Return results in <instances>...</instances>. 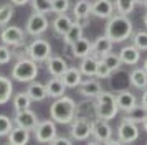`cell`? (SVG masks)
<instances>
[{
    "instance_id": "obj_1",
    "label": "cell",
    "mask_w": 147,
    "mask_h": 145,
    "mask_svg": "<svg viewBox=\"0 0 147 145\" xmlns=\"http://www.w3.org/2000/svg\"><path fill=\"white\" fill-rule=\"evenodd\" d=\"M134 33V23L129 20V17L114 13L111 18L107 20L104 35L107 38L113 40V43H122L132 36Z\"/></svg>"
},
{
    "instance_id": "obj_2",
    "label": "cell",
    "mask_w": 147,
    "mask_h": 145,
    "mask_svg": "<svg viewBox=\"0 0 147 145\" xmlns=\"http://www.w3.org/2000/svg\"><path fill=\"white\" fill-rule=\"evenodd\" d=\"M76 102L68 96L58 97L50 105V117L56 124H71L73 119L76 117Z\"/></svg>"
},
{
    "instance_id": "obj_3",
    "label": "cell",
    "mask_w": 147,
    "mask_h": 145,
    "mask_svg": "<svg viewBox=\"0 0 147 145\" xmlns=\"http://www.w3.org/2000/svg\"><path fill=\"white\" fill-rule=\"evenodd\" d=\"M119 112L116 96L109 91H102L94 101V114L98 119L102 120H113Z\"/></svg>"
},
{
    "instance_id": "obj_4",
    "label": "cell",
    "mask_w": 147,
    "mask_h": 145,
    "mask_svg": "<svg viewBox=\"0 0 147 145\" xmlns=\"http://www.w3.org/2000/svg\"><path fill=\"white\" fill-rule=\"evenodd\" d=\"M38 63H35L30 58H22L17 59L15 66L12 68L10 78L18 81V83H32L36 76H38Z\"/></svg>"
},
{
    "instance_id": "obj_5",
    "label": "cell",
    "mask_w": 147,
    "mask_h": 145,
    "mask_svg": "<svg viewBox=\"0 0 147 145\" xmlns=\"http://www.w3.org/2000/svg\"><path fill=\"white\" fill-rule=\"evenodd\" d=\"M51 56V45L45 38H36L28 45V58L35 63H45Z\"/></svg>"
},
{
    "instance_id": "obj_6",
    "label": "cell",
    "mask_w": 147,
    "mask_h": 145,
    "mask_svg": "<svg viewBox=\"0 0 147 145\" xmlns=\"http://www.w3.org/2000/svg\"><path fill=\"white\" fill-rule=\"evenodd\" d=\"M35 140L38 144H50L51 140L58 137V130H56V122L53 119H47V120H40L38 125L35 127Z\"/></svg>"
},
{
    "instance_id": "obj_7",
    "label": "cell",
    "mask_w": 147,
    "mask_h": 145,
    "mask_svg": "<svg viewBox=\"0 0 147 145\" xmlns=\"http://www.w3.org/2000/svg\"><path fill=\"white\" fill-rule=\"evenodd\" d=\"M0 40L3 45L15 48V46H20L25 43L27 40V32H23L20 26H3V30L0 32Z\"/></svg>"
},
{
    "instance_id": "obj_8",
    "label": "cell",
    "mask_w": 147,
    "mask_h": 145,
    "mask_svg": "<svg viewBox=\"0 0 147 145\" xmlns=\"http://www.w3.org/2000/svg\"><path fill=\"white\" fill-rule=\"evenodd\" d=\"M91 132H93V120H89L88 117H74L71 122V137L74 140H88L91 137Z\"/></svg>"
},
{
    "instance_id": "obj_9",
    "label": "cell",
    "mask_w": 147,
    "mask_h": 145,
    "mask_svg": "<svg viewBox=\"0 0 147 145\" xmlns=\"http://www.w3.org/2000/svg\"><path fill=\"white\" fill-rule=\"evenodd\" d=\"M50 21H48L47 15L45 13H32L27 20V25H25V32L32 36H40L48 30Z\"/></svg>"
},
{
    "instance_id": "obj_10",
    "label": "cell",
    "mask_w": 147,
    "mask_h": 145,
    "mask_svg": "<svg viewBox=\"0 0 147 145\" xmlns=\"http://www.w3.org/2000/svg\"><path fill=\"white\" fill-rule=\"evenodd\" d=\"M139 125L131 122V120H127V119H122L117 125V138H119L121 142L124 145H129L136 142L137 138H139Z\"/></svg>"
},
{
    "instance_id": "obj_11",
    "label": "cell",
    "mask_w": 147,
    "mask_h": 145,
    "mask_svg": "<svg viewBox=\"0 0 147 145\" xmlns=\"http://www.w3.org/2000/svg\"><path fill=\"white\" fill-rule=\"evenodd\" d=\"M13 122L17 127H22V129H27V130L33 132L35 127L40 122V119L32 109H27V111H22V112H15Z\"/></svg>"
},
{
    "instance_id": "obj_12",
    "label": "cell",
    "mask_w": 147,
    "mask_h": 145,
    "mask_svg": "<svg viewBox=\"0 0 147 145\" xmlns=\"http://www.w3.org/2000/svg\"><path fill=\"white\" fill-rule=\"evenodd\" d=\"M91 135L94 140H98L101 144H106L107 140L113 138V127L109 124V120H102V119H96L93 120V132Z\"/></svg>"
},
{
    "instance_id": "obj_13",
    "label": "cell",
    "mask_w": 147,
    "mask_h": 145,
    "mask_svg": "<svg viewBox=\"0 0 147 145\" xmlns=\"http://www.w3.org/2000/svg\"><path fill=\"white\" fill-rule=\"evenodd\" d=\"M91 8H93V2L91 0H78L73 5V17L74 21H78L80 25L84 28L89 23V15H91Z\"/></svg>"
},
{
    "instance_id": "obj_14",
    "label": "cell",
    "mask_w": 147,
    "mask_h": 145,
    "mask_svg": "<svg viewBox=\"0 0 147 145\" xmlns=\"http://www.w3.org/2000/svg\"><path fill=\"white\" fill-rule=\"evenodd\" d=\"M116 8H114L113 0H94L93 8H91V15L98 17L102 20H109L114 15Z\"/></svg>"
},
{
    "instance_id": "obj_15",
    "label": "cell",
    "mask_w": 147,
    "mask_h": 145,
    "mask_svg": "<svg viewBox=\"0 0 147 145\" xmlns=\"http://www.w3.org/2000/svg\"><path fill=\"white\" fill-rule=\"evenodd\" d=\"M47 63V71L53 76V78H61L65 72H66V69L69 68L68 66V61L63 56H50V58L45 61Z\"/></svg>"
},
{
    "instance_id": "obj_16",
    "label": "cell",
    "mask_w": 147,
    "mask_h": 145,
    "mask_svg": "<svg viewBox=\"0 0 147 145\" xmlns=\"http://www.w3.org/2000/svg\"><path fill=\"white\" fill-rule=\"evenodd\" d=\"M68 53H69L73 58L83 59V58H86V56H89V54L93 53V43L88 38L83 36V38L76 40L73 45H71V48L68 50Z\"/></svg>"
},
{
    "instance_id": "obj_17",
    "label": "cell",
    "mask_w": 147,
    "mask_h": 145,
    "mask_svg": "<svg viewBox=\"0 0 147 145\" xmlns=\"http://www.w3.org/2000/svg\"><path fill=\"white\" fill-rule=\"evenodd\" d=\"M80 94L84 96L88 99H96L102 92V87H101V83L98 79H93V78H88V79H83V83L80 84Z\"/></svg>"
},
{
    "instance_id": "obj_18",
    "label": "cell",
    "mask_w": 147,
    "mask_h": 145,
    "mask_svg": "<svg viewBox=\"0 0 147 145\" xmlns=\"http://www.w3.org/2000/svg\"><path fill=\"white\" fill-rule=\"evenodd\" d=\"M99 56L91 53L89 56L83 58L80 61V71L83 76L86 78H96V69H98V64H99Z\"/></svg>"
},
{
    "instance_id": "obj_19",
    "label": "cell",
    "mask_w": 147,
    "mask_h": 145,
    "mask_svg": "<svg viewBox=\"0 0 147 145\" xmlns=\"http://www.w3.org/2000/svg\"><path fill=\"white\" fill-rule=\"evenodd\" d=\"M119 58L122 61V64L136 66V64H139V61H140V51L134 45L122 46L119 51Z\"/></svg>"
},
{
    "instance_id": "obj_20",
    "label": "cell",
    "mask_w": 147,
    "mask_h": 145,
    "mask_svg": "<svg viewBox=\"0 0 147 145\" xmlns=\"http://www.w3.org/2000/svg\"><path fill=\"white\" fill-rule=\"evenodd\" d=\"M116 102H117L119 111L129 112L132 107L137 105V97L134 96L132 92H129V91H121V92L116 94Z\"/></svg>"
},
{
    "instance_id": "obj_21",
    "label": "cell",
    "mask_w": 147,
    "mask_h": 145,
    "mask_svg": "<svg viewBox=\"0 0 147 145\" xmlns=\"http://www.w3.org/2000/svg\"><path fill=\"white\" fill-rule=\"evenodd\" d=\"M74 20L71 17H68L66 13H60V15H56L55 20L51 21V28H53V32L56 35H60V36H65L66 32L69 30V26L73 25Z\"/></svg>"
},
{
    "instance_id": "obj_22",
    "label": "cell",
    "mask_w": 147,
    "mask_h": 145,
    "mask_svg": "<svg viewBox=\"0 0 147 145\" xmlns=\"http://www.w3.org/2000/svg\"><path fill=\"white\" fill-rule=\"evenodd\" d=\"M45 86H47L48 97L58 99V97H63L65 92H66V86H65V83H63L61 78H53L51 76V79H48V83Z\"/></svg>"
},
{
    "instance_id": "obj_23",
    "label": "cell",
    "mask_w": 147,
    "mask_h": 145,
    "mask_svg": "<svg viewBox=\"0 0 147 145\" xmlns=\"http://www.w3.org/2000/svg\"><path fill=\"white\" fill-rule=\"evenodd\" d=\"M61 79H63V83H65L66 87L74 89V87H80V84L83 83V74H81L80 68H73V66H69V68L66 69V72L61 76Z\"/></svg>"
},
{
    "instance_id": "obj_24",
    "label": "cell",
    "mask_w": 147,
    "mask_h": 145,
    "mask_svg": "<svg viewBox=\"0 0 147 145\" xmlns=\"http://www.w3.org/2000/svg\"><path fill=\"white\" fill-rule=\"evenodd\" d=\"M27 94L30 96V99L33 102H41L48 97L47 94V86L38 83V81H32L28 83V87H27Z\"/></svg>"
},
{
    "instance_id": "obj_25",
    "label": "cell",
    "mask_w": 147,
    "mask_h": 145,
    "mask_svg": "<svg viewBox=\"0 0 147 145\" xmlns=\"http://www.w3.org/2000/svg\"><path fill=\"white\" fill-rule=\"evenodd\" d=\"M7 137H8V144L10 145H27L30 142V130L15 125Z\"/></svg>"
},
{
    "instance_id": "obj_26",
    "label": "cell",
    "mask_w": 147,
    "mask_h": 145,
    "mask_svg": "<svg viewBox=\"0 0 147 145\" xmlns=\"http://www.w3.org/2000/svg\"><path fill=\"white\" fill-rule=\"evenodd\" d=\"M83 32H84V26L80 25L78 21H73V25L69 26V30L66 32V35L63 36V41H65V48H66V51L71 48L76 40L83 38Z\"/></svg>"
},
{
    "instance_id": "obj_27",
    "label": "cell",
    "mask_w": 147,
    "mask_h": 145,
    "mask_svg": "<svg viewBox=\"0 0 147 145\" xmlns=\"http://www.w3.org/2000/svg\"><path fill=\"white\" fill-rule=\"evenodd\" d=\"M113 40L111 38H107L106 35H101V36H98V38L94 40V43H93V53L94 54H98V56H102V54H106V53L109 51H113Z\"/></svg>"
},
{
    "instance_id": "obj_28",
    "label": "cell",
    "mask_w": 147,
    "mask_h": 145,
    "mask_svg": "<svg viewBox=\"0 0 147 145\" xmlns=\"http://www.w3.org/2000/svg\"><path fill=\"white\" fill-rule=\"evenodd\" d=\"M129 81L137 89H147V72L144 68H134L129 74Z\"/></svg>"
},
{
    "instance_id": "obj_29",
    "label": "cell",
    "mask_w": 147,
    "mask_h": 145,
    "mask_svg": "<svg viewBox=\"0 0 147 145\" xmlns=\"http://www.w3.org/2000/svg\"><path fill=\"white\" fill-rule=\"evenodd\" d=\"M13 97V84L12 81L5 76H0V105L10 102V99Z\"/></svg>"
},
{
    "instance_id": "obj_30",
    "label": "cell",
    "mask_w": 147,
    "mask_h": 145,
    "mask_svg": "<svg viewBox=\"0 0 147 145\" xmlns=\"http://www.w3.org/2000/svg\"><path fill=\"white\" fill-rule=\"evenodd\" d=\"M32 102H33V101L30 99V96L27 94V91L17 92V94H13V97H12V104H13L15 112H22V111L30 109Z\"/></svg>"
},
{
    "instance_id": "obj_31",
    "label": "cell",
    "mask_w": 147,
    "mask_h": 145,
    "mask_svg": "<svg viewBox=\"0 0 147 145\" xmlns=\"http://www.w3.org/2000/svg\"><path fill=\"white\" fill-rule=\"evenodd\" d=\"M122 119H127V120H131V122H134V124H142V122L147 119V109L137 104L129 112H126Z\"/></svg>"
},
{
    "instance_id": "obj_32",
    "label": "cell",
    "mask_w": 147,
    "mask_h": 145,
    "mask_svg": "<svg viewBox=\"0 0 147 145\" xmlns=\"http://www.w3.org/2000/svg\"><path fill=\"white\" fill-rule=\"evenodd\" d=\"M101 61H102L113 72L117 71V69H121V66H122V61H121V58H119V53L109 51V53H106V54L101 56Z\"/></svg>"
},
{
    "instance_id": "obj_33",
    "label": "cell",
    "mask_w": 147,
    "mask_h": 145,
    "mask_svg": "<svg viewBox=\"0 0 147 145\" xmlns=\"http://www.w3.org/2000/svg\"><path fill=\"white\" fill-rule=\"evenodd\" d=\"M114 8H116V13L129 17L134 12L136 3H134V0H114Z\"/></svg>"
},
{
    "instance_id": "obj_34",
    "label": "cell",
    "mask_w": 147,
    "mask_h": 145,
    "mask_svg": "<svg viewBox=\"0 0 147 145\" xmlns=\"http://www.w3.org/2000/svg\"><path fill=\"white\" fill-rule=\"evenodd\" d=\"M132 45L139 51H147V30H139L132 35Z\"/></svg>"
},
{
    "instance_id": "obj_35",
    "label": "cell",
    "mask_w": 147,
    "mask_h": 145,
    "mask_svg": "<svg viewBox=\"0 0 147 145\" xmlns=\"http://www.w3.org/2000/svg\"><path fill=\"white\" fill-rule=\"evenodd\" d=\"M13 13H15V8L10 3H5V5L0 7V26H7L10 23L12 17H13Z\"/></svg>"
},
{
    "instance_id": "obj_36",
    "label": "cell",
    "mask_w": 147,
    "mask_h": 145,
    "mask_svg": "<svg viewBox=\"0 0 147 145\" xmlns=\"http://www.w3.org/2000/svg\"><path fill=\"white\" fill-rule=\"evenodd\" d=\"M35 13H51V0H30Z\"/></svg>"
},
{
    "instance_id": "obj_37",
    "label": "cell",
    "mask_w": 147,
    "mask_h": 145,
    "mask_svg": "<svg viewBox=\"0 0 147 145\" xmlns=\"http://www.w3.org/2000/svg\"><path fill=\"white\" fill-rule=\"evenodd\" d=\"M15 122L12 119L5 115V114H0V137H7L8 134L12 132V129L15 127Z\"/></svg>"
},
{
    "instance_id": "obj_38",
    "label": "cell",
    "mask_w": 147,
    "mask_h": 145,
    "mask_svg": "<svg viewBox=\"0 0 147 145\" xmlns=\"http://www.w3.org/2000/svg\"><path fill=\"white\" fill-rule=\"evenodd\" d=\"M71 8V0H51V13H66Z\"/></svg>"
},
{
    "instance_id": "obj_39",
    "label": "cell",
    "mask_w": 147,
    "mask_h": 145,
    "mask_svg": "<svg viewBox=\"0 0 147 145\" xmlns=\"http://www.w3.org/2000/svg\"><path fill=\"white\" fill-rule=\"evenodd\" d=\"M13 59V51L10 50V46L0 45V64H7Z\"/></svg>"
},
{
    "instance_id": "obj_40",
    "label": "cell",
    "mask_w": 147,
    "mask_h": 145,
    "mask_svg": "<svg viewBox=\"0 0 147 145\" xmlns=\"http://www.w3.org/2000/svg\"><path fill=\"white\" fill-rule=\"evenodd\" d=\"M111 74H113V71L99 59V64H98V69H96V78L98 79H107Z\"/></svg>"
},
{
    "instance_id": "obj_41",
    "label": "cell",
    "mask_w": 147,
    "mask_h": 145,
    "mask_svg": "<svg viewBox=\"0 0 147 145\" xmlns=\"http://www.w3.org/2000/svg\"><path fill=\"white\" fill-rule=\"evenodd\" d=\"M13 56L17 59H22V58H28V45H20V46H15L13 48Z\"/></svg>"
},
{
    "instance_id": "obj_42",
    "label": "cell",
    "mask_w": 147,
    "mask_h": 145,
    "mask_svg": "<svg viewBox=\"0 0 147 145\" xmlns=\"http://www.w3.org/2000/svg\"><path fill=\"white\" fill-rule=\"evenodd\" d=\"M48 145H73V142L68 137H56L55 140H51Z\"/></svg>"
},
{
    "instance_id": "obj_43",
    "label": "cell",
    "mask_w": 147,
    "mask_h": 145,
    "mask_svg": "<svg viewBox=\"0 0 147 145\" xmlns=\"http://www.w3.org/2000/svg\"><path fill=\"white\" fill-rule=\"evenodd\" d=\"M140 105L147 109V89H144V91H142V96H140Z\"/></svg>"
},
{
    "instance_id": "obj_44",
    "label": "cell",
    "mask_w": 147,
    "mask_h": 145,
    "mask_svg": "<svg viewBox=\"0 0 147 145\" xmlns=\"http://www.w3.org/2000/svg\"><path fill=\"white\" fill-rule=\"evenodd\" d=\"M12 2V5H27V3H30V0H10Z\"/></svg>"
},
{
    "instance_id": "obj_45",
    "label": "cell",
    "mask_w": 147,
    "mask_h": 145,
    "mask_svg": "<svg viewBox=\"0 0 147 145\" xmlns=\"http://www.w3.org/2000/svg\"><path fill=\"white\" fill-rule=\"evenodd\" d=\"M102 145H124V144L121 142L119 138H117V140H116V138H111V140H107L106 144H102Z\"/></svg>"
},
{
    "instance_id": "obj_46",
    "label": "cell",
    "mask_w": 147,
    "mask_h": 145,
    "mask_svg": "<svg viewBox=\"0 0 147 145\" xmlns=\"http://www.w3.org/2000/svg\"><path fill=\"white\" fill-rule=\"evenodd\" d=\"M142 21H144V26H146V30H147V10L144 13V17H142Z\"/></svg>"
},
{
    "instance_id": "obj_47",
    "label": "cell",
    "mask_w": 147,
    "mask_h": 145,
    "mask_svg": "<svg viewBox=\"0 0 147 145\" xmlns=\"http://www.w3.org/2000/svg\"><path fill=\"white\" fill-rule=\"evenodd\" d=\"M86 145H101V142H98V140H89Z\"/></svg>"
},
{
    "instance_id": "obj_48",
    "label": "cell",
    "mask_w": 147,
    "mask_h": 145,
    "mask_svg": "<svg viewBox=\"0 0 147 145\" xmlns=\"http://www.w3.org/2000/svg\"><path fill=\"white\" fill-rule=\"evenodd\" d=\"M136 5H146V0H134Z\"/></svg>"
},
{
    "instance_id": "obj_49",
    "label": "cell",
    "mask_w": 147,
    "mask_h": 145,
    "mask_svg": "<svg viewBox=\"0 0 147 145\" xmlns=\"http://www.w3.org/2000/svg\"><path fill=\"white\" fill-rule=\"evenodd\" d=\"M142 129H144V132H147V119L142 122Z\"/></svg>"
},
{
    "instance_id": "obj_50",
    "label": "cell",
    "mask_w": 147,
    "mask_h": 145,
    "mask_svg": "<svg viewBox=\"0 0 147 145\" xmlns=\"http://www.w3.org/2000/svg\"><path fill=\"white\" fill-rule=\"evenodd\" d=\"M142 68H144V69H146V72H147V58L144 59V66H142Z\"/></svg>"
},
{
    "instance_id": "obj_51",
    "label": "cell",
    "mask_w": 147,
    "mask_h": 145,
    "mask_svg": "<svg viewBox=\"0 0 147 145\" xmlns=\"http://www.w3.org/2000/svg\"><path fill=\"white\" fill-rule=\"evenodd\" d=\"M144 7H146V8H147V0H146V5H144Z\"/></svg>"
},
{
    "instance_id": "obj_52",
    "label": "cell",
    "mask_w": 147,
    "mask_h": 145,
    "mask_svg": "<svg viewBox=\"0 0 147 145\" xmlns=\"http://www.w3.org/2000/svg\"><path fill=\"white\" fill-rule=\"evenodd\" d=\"M8 145H10V144H8Z\"/></svg>"
}]
</instances>
